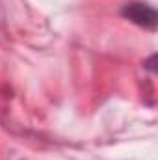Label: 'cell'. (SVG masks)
<instances>
[{
    "mask_svg": "<svg viewBox=\"0 0 158 160\" xmlns=\"http://www.w3.org/2000/svg\"><path fill=\"white\" fill-rule=\"evenodd\" d=\"M123 15L140 26H147V28L156 26V11L145 4H126V8L123 9Z\"/></svg>",
    "mask_w": 158,
    "mask_h": 160,
    "instance_id": "obj_1",
    "label": "cell"
}]
</instances>
